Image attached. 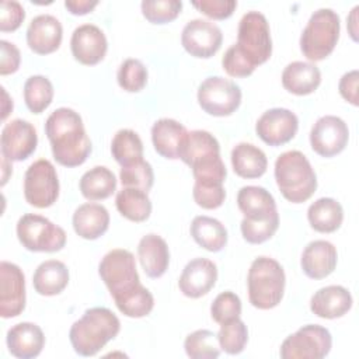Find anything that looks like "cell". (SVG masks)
<instances>
[{
  "mask_svg": "<svg viewBox=\"0 0 359 359\" xmlns=\"http://www.w3.org/2000/svg\"><path fill=\"white\" fill-rule=\"evenodd\" d=\"M45 133L56 163L65 167L81 165L93 146L79 112L72 108L55 109L45 122Z\"/></svg>",
  "mask_w": 359,
  "mask_h": 359,
  "instance_id": "6da1fadb",
  "label": "cell"
},
{
  "mask_svg": "<svg viewBox=\"0 0 359 359\" xmlns=\"http://www.w3.org/2000/svg\"><path fill=\"white\" fill-rule=\"evenodd\" d=\"M121 331L119 318L107 307H93L73 323L69 339L80 356L97 355Z\"/></svg>",
  "mask_w": 359,
  "mask_h": 359,
  "instance_id": "7a4b0ae2",
  "label": "cell"
},
{
  "mask_svg": "<svg viewBox=\"0 0 359 359\" xmlns=\"http://www.w3.org/2000/svg\"><path fill=\"white\" fill-rule=\"evenodd\" d=\"M275 180L283 198L292 203L306 202L317 189V175L299 150L285 151L276 158Z\"/></svg>",
  "mask_w": 359,
  "mask_h": 359,
  "instance_id": "3957f363",
  "label": "cell"
},
{
  "mask_svg": "<svg viewBox=\"0 0 359 359\" xmlns=\"http://www.w3.org/2000/svg\"><path fill=\"white\" fill-rule=\"evenodd\" d=\"M285 283V271L276 259L269 257L255 258L247 276L250 303L259 310L276 307L283 297Z\"/></svg>",
  "mask_w": 359,
  "mask_h": 359,
  "instance_id": "277c9868",
  "label": "cell"
},
{
  "mask_svg": "<svg viewBox=\"0 0 359 359\" xmlns=\"http://www.w3.org/2000/svg\"><path fill=\"white\" fill-rule=\"evenodd\" d=\"M339 15L331 8L316 10L300 35V50L311 62L331 55L339 39Z\"/></svg>",
  "mask_w": 359,
  "mask_h": 359,
  "instance_id": "5b68a950",
  "label": "cell"
},
{
  "mask_svg": "<svg viewBox=\"0 0 359 359\" xmlns=\"http://www.w3.org/2000/svg\"><path fill=\"white\" fill-rule=\"evenodd\" d=\"M98 273L114 300L126 296L142 285L135 257L123 248H115L107 252L100 261Z\"/></svg>",
  "mask_w": 359,
  "mask_h": 359,
  "instance_id": "8992f818",
  "label": "cell"
},
{
  "mask_svg": "<svg viewBox=\"0 0 359 359\" xmlns=\"http://www.w3.org/2000/svg\"><path fill=\"white\" fill-rule=\"evenodd\" d=\"M236 46L250 60L252 66L265 63L272 55V39L269 24L259 11H247L237 31Z\"/></svg>",
  "mask_w": 359,
  "mask_h": 359,
  "instance_id": "52a82bcc",
  "label": "cell"
},
{
  "mask_svg": "<svg viewBox=\"0 0 359 359\" xmlns=\"http://www.w3.org/2000/svg\"><path fill=\"white\" fill-rule=\"evenodd\" d=\"M17 237L24 248L34 252H56L66 244L65 230L49 219L27 213L17 222Z\"/></svg>",
  "mask_w": 359,
  "mask_h": 359,
  "instance_id": "ba28073f",
  "label": "cell"
},
{
  "mask_svg": "<svg viewBox=\"0 0 359 359\" xmlns=\"http://www.w3.org/2000/svg\"><path fill=\"white\" fill-rule=\"evenodd\" d=\"M332 346L331 332L318 324H307L290 334L280 345L283 359H321Z\"/></svg>",
  "mask_w": 359,
  "mask_h": 359,
  "instance_id": "9c48e42d",
  "label": "cell"
},
{
  "mask_svg": "<svg viewBox=\"0 0 359 359\" xmlns=\"http://www.w3.org/2000/svg\"><path fill=\"white\" fill-rule=\"evenodd\" d=\"M198 102L209 115L229 116L236 112L241 104V90L229 79L212 76L199 84Z\"/></svg>",
  "mask_w": 359,
  "mask_h": 359,
  "instance_id": "30bf717a",
  "label": "cell"
},
{
  "mask_svg": "<svg viewBox=\"0 0 359 359\" xmlns=\"http://www.w3.org/2000/svg\"><path fill=\"white\" fill-rule=\"evenodd\" d=\"M25 201L35 208L52 206L59 196V180L53 164L46 158L34 161L24 175Z\"/></svg>",
  "mask_w": 359,
  "mask_h": 359,
  "instance_id": "8fae6325",
  "label": "cell"
},
{
  "mask_svg": "<svg viewBox=\"0 0 359 359\" xmlns=\"http://www.w3.org/2000/svg\"><path fill=\"white\" fill-rule=\"evenodd\" d=\"M222 29L212 21L195 18L185 24L181 32L184 49L194 57L209 59L222 46Z\"/></svg>",
  "mask_w": 359,
  "mask_h": 359,
  "instance_id": "7c38bea8",
  "label": "cell"
},
{
  "mask_svg": "<svg viewBox=\"0 0 359 359\" xmlns=\"http://www.w3.org/2000/svg\"><path fill=\"white\" fill-rule=\"evenodd\" d=\"M349 129L344 119L325 115L316 121L310 130L311 149L321 157H334L348 144Z\"/></svg>",
  "mask_w": 359,
  "mask_h": 359,
  "instance_id": "4fadbf2b",
  "label": "cell"
},
{
  "mask_svg": "<svg viewBox=\"0 0 359 359\" xmlns=\"http://www.w3.org/2000/svg\"><path fill=\"white\" fill-rule=\"evenodd\" d=\"M25 309V276L22 269L8 261L0 262V316L13 318Z\"/></svg>",
  "mask_w": 359,
  "mask_h": 359,
  "instance_id": "5bb4252c",
  "label": "cell"
},
{
  "mask_svg": "<svg viewBox=\"0 0 359 359\" xmlns=\"http://www.w3.org/2000/svg\"><path fill=\"white\" fill-rule=\"evenodd\" d=\"M299 129V119L294 112L286 108L265 111L255 123L258 137L269 146H282L290 142Z\"/></svg>",
  "mask_w": 359,
  "mask_h": 359,
  "instance_id": "9a60e30c",
  "label": "cell"
},
{
  "mask_svg": "<svg viewBox=\"0 0 359 359\" xmlns=\"http://www.w3.org/2000/svg\"><path fill=\"white\" fill-rule=\"evenodd\" d=\"M38 135L32 123L24 119H13L1 130L0 146L3 157L10 161H22L36 149Z\"/></svg>",
  "mask_w": 359,
  "mask_h": 359,
  "instance_id": "2e32d148",
  "label": "cell"
},
{
  "mask_svg": "<svg viewBox=\"0 0 359 359\" xmlns=\"http://www.w3.org/2000/svg\"><path fill=\"white\" fill-rule=\"evenodd\" d=\"M70 49L77 62L81 65L94 66L105 57L108 42L105 34L97 25L83 24L73 31Z\"/></svg>",
  "mask_w": 359,
  "mask_h": 359,
  "instance_id": "e0dca14e",
  "label": "cell"
},
{
  "mask_svg": "<svg viewBox=\"0 0 359 359\" xmlns=\"http://www.w3.org/2000/svg\"><path fill=\"white\" fill-rule=\"evenodd\" d=\"M217 280V266L208 258L189 261L178 279V287L184 296L198 299L210 292Z\"/></svg>",
  "mask_w": 359,
  "mask_h": 359,
  "instance_id": "ac0fdd59",
  "label": "cell"
},
{
  "mask_svg": "<svg viewBox=\"0 0 359 359\" xmlns=\"http://www.w3.org/2000/svg\"><path fill=\"white\" fill-rule=\"evenodd\" d=\"M63 38L60 21L50 14H41L31 20L27 28V43L38 55H49L59 49Z\"/></svg>",
  "mask_w": 359,
  "mask_h": 359,
  "instance_id": "d6986e66",
  "label": "cell"
},
{
  "mask_svg": "<svg viewBox=\"0 0 359 359\" xmlns=\"http://www.w3.org/2000/svg\"><path fill=\"white\" fill-rule=\"evenodd\" d=\"M337 261L338 252L332 243L327 240H314L304 247L300 265L306 276L311 279H323L334 272Z\"/></svg>",
  "mask_w": 359,
  "mask_h": 359,
  "instance_id": "ffe728a7",
  "label": "cell"
},
{
  "mask_svg": "<svg viewBox=\"0 0 359 359\" xmlns=\"http://www.w3.org/2000/svg\"><path fill=\"white\" fill-rule=\"evenodd\" d=\"M8 352L18 359L36 358L45 345V335L34 323H18L7 331Z\"/></svg>",
  "mask_w": 359,
  "mask_h": 359,
  "instance_id": "44dd1931",
  "label": "cell"
},
{
  "mask_svg": "<svg viewBox=\"0 0 359 359\" xmlns=\"http://www.w3.org/2000/svg\"><path fill=\"white\" fill-rule=\"evenodd\" d=\"M353 299L346 287L330 285L318 289L310 299V310L320 318H339L352 307Z\"/></svg>",
  "mask_w": 359,
  "mask_h": 359,
  "instance_id": "7402d4cb",
  "label": "cell"
},
{
  "mask_svg": "<svg viewBox=\"0 0 359 359\" xmlns=\"http://www.w3.org/2000/svg\"><path fill=\"white\" fill-rule=\"evenodd\" d=\"M188 130L175 119L161 118L151 126V142L154 150L164 158H180V150Z\"/></svg>",
  "mask_w": 359,
  "mask_h": 359,
  "instance_id": "603a6c76",
  "label": "cell"
},
{
  "mask_svg": "<svg viewBox=\"0 0 359 359\" xmlns=\"http://www.w3.org/2000/svg\"><path fill=\"white\" fill-rule=\"evenodd\" d=\"M137 257L144 273L149 278H160L170 265V250L163 237L150 233L140 238L137 244Z\"/></svg>",
  "mask_w": 359,
  "mask_h": 359,
  "instance_id": "cb8c5ba5",
  "label": "cell"
},
{
  "mask_svg": "<svg viewBox=\"0 0 359 359\" xmlns=\"http://www.w3.org/2000/svg\"><path fill=\"white\" fill-rule=\"evenodd\" d=\"M73 229L86 240H97L109 226V213L100 203H83L73 213Z\"/></svg>",
  "mask_w": 359,
  "mask_h": 359,
  "instance_id": "d4e9b609",
  "label": "cell"
},
{
  "mask_svg": "<svg viewBox=\"0 0 359 359\" xmlns=\"http://www.w3.org/2000/svg\"><path fill=\"white\" fill-rule=\"evenodd\" d=\"M321 83V72L311 62H292L282 72V86L294 95H307Z\"/></svg>",
  "mask_w": 359,
  "mask_h": 359,
  "instance_id": "484cf974",
  "label": "cell"
},
{
  "mask_svg": "<svg viewBox=\"0 0 359 359\" xmlns=\"http://www.w3.org/2000/svg\"><path fill=\"white\" fill-rule=\"evenodd\" d=\"M237 206L248 220H264L278 213L273 196L257 185H247L238 191Z\"/></svg>",
  "mask_w": 359,
  "mask_h": 359,
  "instance_id": "4316f807",
  "label": "cell"
},
{
  "mask_svg": "<svg viewBox=\"0 0 359 359\" xmlns=\"http://www.w3.org/2000/svg\"><path fill=\"white\" fill-rule=\"evenodd\" d=\"M34 289L42 296H56L69 283V269L57 259H48L38 265L32 276Z\"/></svg>",
  "mask_w": 359,
  "mask_h": 359,
  "instance_id": "83f0119b",
  "label": "cell"
},
{
  "mask_svg": "<svg viewBox=\"0 0 359 359\" xmlns=\"http://www.w3.org/2000/svg\"><path fill=\"white\" fill-rule=\"evenodd\" d=\"M231 165L241 178H259L266 171L268 158L259 147L241 142L231 150Z\"/></svg>",
  "mask_w": 359,
  "mask_h": 359,
  "instance_id": "f1b7e54d",
  "label": "cell"
},
{
  "mask_svg": "<svg viewBox=\"0 0 359 359\" xmlns=\"http://www.w3.org/2000/svg\"><path fill=\"white\" fill-rule=\"evenodd\" d=\"M189 231L195 243L210 252H219L227 244V230L224 224L215 217H194Z\"/></svg>",
  "mask_w": 359,
  "mask_h": 359,
  "instance_id": "f546056e",
  "label": "cell"
},
{
  "mask_svg": "<svg viewBox=\"0 0 359 359\" xmlns=\"http://www.w3.org/2000/svg\"><path fill=\"white\" fill-rule=\"evenodd\" d=\"M310 226L318 233L337 231L344 220V209L339 202L332 198H320L307 209Z\"/></svg>",
  "mask_w": 359,
  "mask_h": 359,
  "instance_id": "4dcf8cb0",
  "label": "cell"
},
{
  "mask_svg": "<svg viewBox=\"0 0 359 359\" xmlns=\"http://www.w3.org/2000/svg\"><path fill=\"white\" fill-rule=\"evenodd\" d=\"M79 187L81 195L86 199L102 201L115 192L116 178L109 168L104 165H95L81 175Z\"/></svg>",
  "mask_w": 359,
  "mask_h": 359,
  "instance_id": "1f68e13d",
  "label": "cell"
},
{
  "mask_svg": "<svg viewBox=\"0 0 359 359\" xmlns=\"http://www.w3.org/2000/svg\"><path fill=\"white\" fill-rule=\"evenodd\" d=\"M215 154H220V144L217 139L208 130L201 129L188 132L180 150V158L189 167L194 163Z\"/></svg>",
  "mask_w": 359,
  "mask_h": 359,
  "instance_id": "d6a6232c",
  "label": "cell"
},
{
  "mask_svg": "<svg viewBox=\"0 0 359 359\" xmlns=\"http://www.w3.org/2000/svg\"><path fill=\"white\" fill-rule=\"evenodd\" d=\"M118 212L130 222H144L151 213V201L146 191L123 187L115 198Z\"/></svg>",
  "mask_w": 359,
  "mask_h": 359,
  "instance_id": "836d02e7",
  "label": "cell"
},
{
  "mask_svg": "<svg viewBox=\"0 0 359 359\" xmlns=\"http://www.w3.org/2000/svg\"><path fill=\"white\" fill-rule=\"evenodd\" d=\"M111 153L121 167L130 165L143 160V142L135 130L121 129L112 137Z\"/></svg>",
  "mask_w": 359,
  "mask_h": 359,
  "instance_id": "e575fe53",
  "label": "cell"
},
{
  "mask_svg": "<svg viewBox=\"0 0 359 359\" xmlns=\"http://www.w3.org/2000/svg\"><path fill=\"white\" fill-rule=\"evenodd\" d=\"M53 100V86L45 76H31L24 84V101L34 114L43 112Z\"/></svg>",
  "mask_w": 359,
  "mask_h": 359,
  "instance_id": "d590c367",
  "label": "cell"
},
{
  "mask_svg": "<svg viewBox=\"0 0 359 359\" xmlns=\"http://www.w3.org/2000/svg\"><path fill=\"white\" fill-rule=\"evenodd\" d=\"M184 349L192 359H215L220 355L217 335L209 330H196L188 334Z\"/></svg>",
  "mask_w": 359,
  "mask_h": 359,
  "instance_id": "8d00e7d4",
  "label": "cell"
},
{
  "mask_svg": "<svg viewBox=\"0 0 359 359\" xmlns=\"http://www.w3.org/2000/svg\"><path fill=\"white\" fill-rule=\"evenodd\" d=\"M216 335L220 349L229 355L241 353L248 341L247 325L240 320V317L220 324V330Z\"/></svg>",
  "mask_w": 359,
  "mask_h": 359,
  "instance_id": "74e56055",
  "label": "cell"
},
{
  "mask_svg": "<svg viewBox=\"0 0 359 359\" xmlns=\"http://www.w3.org/2000/svg\"><path fill=\"white\" fill-rule=\"evenodd\" d=\"M114 302L118 310L123 316L132 317V318H140V317L149 316L154 307V297L150 293V290L146 289L143 285H140L136 290Z\"/></svg>",
  "mask_w": 359,
  "mask_h": 359,
  "instance_id": "f35d334b",
  "label": "cell"
},
{
  "mask_svg": "<svg viewBox=\"0 0 359 359\" xmlns=\"http://www.w3.org/2000/svg\"><path fill=\"white\" fill-rule=\"evenodd\" d=\"M118 84L128 93H139L147 84V69L142 60L129 57L123 60L116 73Z\"/></svg>",
  "mask_w": 359,
  "mask_h": 359,
  "instance_id": "ab89813d",
  "label": "cell"
},
{
  "mask_svg": "<svg viewBox=\"0 0 359 359\" xmlns=\"http://www.w3.org/2000/svg\"><path fill=\"white\" fill-rule=\"evenodd\" d=\"M143 17L151 24H165L175 20L181 10L182 1L178 0H144L140 4Z\"/></svg>",
  "mask_w": 359,
  "mask_h": 359,
  "instance_id": "60d3db41",
  "label": "cell"
},
{
  "mask_svg": "<svg viewBox=\"0 0 359 359\" xmlns=\"http://www.w3.org/2000/svg\"><path fill=\"white\" fill-rule=\"evenodd\" d=\"M119 180L122 182V187L137 188L149 192L154 182V172L150 163L140 160L130 165L121 167Z\"/></svg>",
  "mask_w": 359,
  "mask_h": 359,
  "instance_id": "b9f144b4",
  "label": "cell"
},
{
  "mask_svg": "<svg viewBox=\"0 0 359 359\" xmlns=\"http://www.w3.org/2000/svg\"><path fill=\"white\" fill-rule=\"evenodd\" d=\"M279 227V213L264 219V220H248L243 219L240 229L243 238L250 244H261L269 240Z\"/></svg>",
  "mask_w": 359,
  "mask_h": 359,
  "instance_id": "7bdbcfd3",
  "label": "cell"
},
{
  "mask_svg": "<svg viewBox=\"0 0 359 359\" xmlns=\"http://www.w3.org/2000/svg\"><path fill=\"white\" fill-rule=\"evenodd\" d=\"M240 314H241V300L236 293L230 290H226L217 294L210 306V316L217 324H223L230 320L238 318Z\"/></svg>",
  "mask_w": 359,
  "mask_h": 359,
  "instance_id": "ee69618b",
  "label": "cell"
},
{
  "mask_svg": "<svg viewBox=\"0 0 359 359\" xmlns=\"http://www.w3.org/2000/svg\"><path fill=\"white\" fill-rule=\"evenodd\" d=\"M194 201L203 209H217L226 199V191L223 184H194L192 189Z\"/></svg>",
  "mask_w": 359,
  "mask_h": 359,
  "instance_id": "f6af8a7d",
  "label": "cell"
},
{
  "mask_svg": "<svg viewBox=\"0 0 359 359\" xmlns=\"http://www.w3.org/2000/svg\"><path fill=\"white\" fill-rule=\"evenodd\" d=\"M223 70L231 77H247L252 74L255 66L250 63V60L238 50L236 43H233L222 57Z\"/></svg>",
  "mask_w": 359,
  "mask_h": 359,
  "instance_id": "bcb514c9",
  "label": "cell"
},
{
  "mask_svg": "<svg viewBox=\"0 0 359 359\" xmlns=\"http://www.w3.org/2000/svg\"><path fill=\"white\" fill-rule=\"evenodd\" d=\"M25 18L24 7L15 0H3L0 6V31L13 32Z\"/></svg>",
  "mask_w": 359,
  "mask_h": 359,
  "instance_id": "7dc6e473",
  "label": "cell"
},
{
  "mask_svg": "<svg viewBox=\"0 0 359 359\" xmlns=\"http://www.w3.org/2000/svg\"><path fill=\"white\" fill-rule=\"evenodd\" d=\"M192 6L198 8L202 14L208 15L209 18L213 20H224L229 18L236 7L237 1L234 0H199V1H192Z\"/></svg>",
  "mask_w": 359,
  "mask_h": 359,
  "instance_id": "c3c4849f",
  "label": "cell"
},
{
  "mask_svg": "<svg viewBox=\"0 0 359 359\" xmlns=\"http://www.w3.org/2000/svg\"><path fill=\"white\" fill-rule=\"evenodd\" d=\"M0 49H1L0 74L6 76V74L15 73L18 70L20 62H21V53H20L18 48L14 43H11L6 39H1Z\"/></svg>",
  "mask_w": 359,
  "mask_h": 359,
  "instance_id": "681fc988",
  "label": "cell"
},
{
  "mask_svg": "<svg viewBox=\"0 0 359 359\" xmlns=\"http://www.w3.org/2000/svg\"><path fill=\"white\" fill-rule=\"evenodd\" d=\"M358 80H359L358 70H351L341 77L338 84V90L342 98L346 100L353 107H358L359 104L358 102Z\"/></svg>",
  "mask_w": 359,
  "mask_h": 359,
  "instance_id": "f907efd6",
  "label": "cell"
},
{
  "mask_svg": "<svg viewBox=\"0 0 359 359\" xmlns=\"http://www.w3.org/2000/svg\"><path fill=\"white\" fill-rule=\"evenodd\" d=\"M98 4L97 0H66L65 7L74 15H84L94 10Z\"/></svg>",
  "mask_w": 359,
  "mask_h": 359,
  "instance_id": "816d5d0a",
  "label": "cell"
},
{
  "mask_svg": "<svg viewBox=\"0 0 359 359\" xmlns=\"http://www.w3.org/2000/svg\"><path fill=\"white\" fill-rule=\"evenodd\" d=\"M358 10H359V6H355L349 14V17L346 18V27H348V31H349V35L352 36L353 41H358V27H356V22H358Z\"/></svg>",
  "mask_w": 359,
  "mask_h": 359,
  "instance_id": "f5cc1de1",
  "label": "cell"
},
{
  "mask_svg": "<svg viewBox=\"0 0 359 359\" xmlns=\"http://www.w3.org/2000/svg\"><path fill=\"white\" fill-rule=\"evenodd\" d=\"M1 90H3V97H4V102H3V114H1V119L4 121L6 118H7V115L13 111V100H10L8 98V95H7V93H6V90L1 87Z\"/></svg>",
  "mask_w": 359,
  "mask_h": 359,
  "instance_id": "db71d44e",
  "label": "cell"
}]
</instances>
